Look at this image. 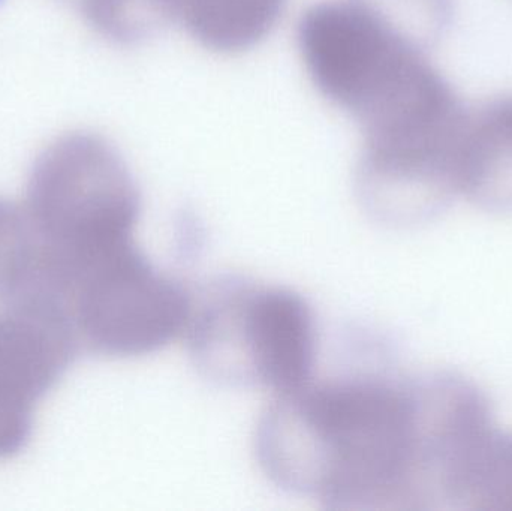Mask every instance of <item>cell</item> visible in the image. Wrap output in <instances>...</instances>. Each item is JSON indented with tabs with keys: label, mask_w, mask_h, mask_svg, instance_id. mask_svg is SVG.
Masks as SVG:
<instances>
[{
	"label": "cell",
	"mask_w": 512,
	"mask_h": 511,
	"mask_svg": "<svg viewBox=\"0 0 512 511\" xmlns=\"http://www.w3.org/2000/svg\"><path fill=\"white\" fill-rule=\"evenodd\" d=\"M457 180L459 195L478 206L512 209V96L466 116Z\"/></svg>",
	"instance_id": "cell-7"
},
{
	"label": "cell",
	"mask_w": 512,
	"mask_h": 511,
	"mask_svg": "<svg viewBox=\"0 0 512 511\" xmlns=\"http://www.w3.org/2000/svg\"><path fill=\"white\" fill-rule=\"evenodd\" d=\"M47 296V249L26 207L0 198V302Z\"/></svg>",
	"instance_id": "cell-9"
},
{
	"label": "cell",
	"mask_w": 512,
	"mask_h": 511,
	"mask_svg": "<svg viewBox=\"0 0 512 511\" xmlns=\"http://www.w3.org/2000/svg\"><path fill=\"white\" fill-rule=\"evenodd\" d=\"M185 336L198 368L213 380L262 387L274 396L312 380V309L288 288L225 282L194 299Z\"/></svg>",
	"instance_id": "cell-2"
},
{
	"label": "cell",
	"mask_w": 512,
	"mask_h": 511,
	"mask_svg": "<svg viewBox=\"0 0 512 511\" xmlns=\"http://www.w3.org/2000/svg\"><path fill=\"white\" fill-rule=\"evenodd\" d=\"M56 299L78 345L111 357L144 356L185 336L194 306L135 243L69 272Z\"/></svg>",
	"instance_id": "cell-4"
},
{
	"label": "cell",
	"mask_w": 512,
	"mask_h": 511,
	"mask_svg": "<svg viewBox=\"0 0 512 511\" xmlns=\"http://www.w3.org/2000/svg\"><path fill=\"white\" fill-rule=\"evenodd\" d=\"M256 455L276 485L327 509H432L426 380H310L274 396Z\"/></svg>",
	"instance_id": "cell-1"
},
{
	"label": "cell",
	"mask_w": 512,
	"mask_h": 511,
	"mask_svg": "<svg viewBox=\"0 0 512 511\" xmlns=\"http://www.w3.org/2000/svg\"><path fill=\"white\" fill-rule=\"evenodd\" d=\"M286 0H179L191 35L210 50L236 53L270 33Z\"/></svg>",
	"instance_id": "cell-8"
},
{
	"label": "cell",
	"mask_w": 512,
	"mask_h": 511,
	"mask_svg": "<svg viewBox=\"0 0 512 511\" xmlns=\"http://www.w3.org/2000/svg\"><path fill=\"white\" fill-rule=\"evenodd\" d=\"M24 207L47 249L48 272L57 275L135 243L140 194L107 141L71 134L39 156Z\"/></svg>",
	"instance_id": "cell-3"
},
{
	"label": "cell",
	"mask_w": 512,
	"mask_h": 511,
	"mask_svg": "<svg viewBox=\"0 0 512 511\" xmlns=\"http://www.w3.org/2000/svg\"><path fill=\"white\" fill-rule=\"evenodd\" d=\"M90 23L111 39L138 42L179 15V0H78Z\"/></svg>",
	"instance_id": "cell-10"
},
{
	"label": "cell",
	"mask_w": 512,
	"mask_h": 511,
	"mask_svg": "<svg viewBox=\"0 0 512 511\" xmlns=\"http://www.w3.org/2000/svg\"><path fill=\"white\" fill-rule=\"evenodd\" d=\"M430 438L436 503L512 511V423L486 395L453 377L430 381Z\"/></svg>",
	"instance_id": "cell-5"
},
{
	"label": "cell",
	"mask_w": 512,
	"mask_h": 511,
	"mask_svg": "<svg viewBox=\"0 0 512 511\" xmlns=\"http://www.w3.org/2000/svg\"><path fill=\"white\" fill-rule=\"evenodd\" d=\"M77 338L53 297L3 303L0 311V459L29 440L39 399L68 371Z\"/></svg>",
	"instance_id": "cell-6"
}]
</instances>
